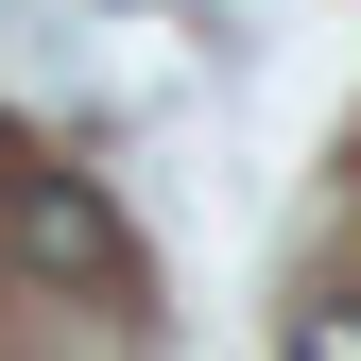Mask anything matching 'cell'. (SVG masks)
<instances>
[{"mask_svg": "<svg viewBox=\"0 0 361 361\" xmlns=\"http://www.w3.org/2000/svg\"><path fill=\"white\" fill-rule=\"evenodd\" d=\"M293 361H361V293H327V310H293Z\"/></svg>", "mask_w": 361, "mask_h": 361, "instance_id": "2", "label": "cell"}, {"mask_svg": "<svg viewBox=\"0 0 361 361\" xmlns=\"http://www.w3.org/2000/svg\"><path fill=\"white\" fill-rule=\"evenodd\" d=\"M18 276H52V293H138V241H121V207L86 190V172H18Z\"/></svg>", "mask_w": 361, "mask_h": 361, "instance_id": "1", "label": "cell"}]
</instances>
